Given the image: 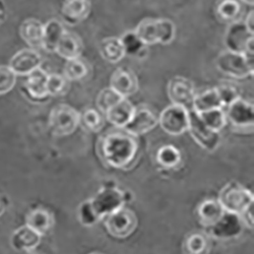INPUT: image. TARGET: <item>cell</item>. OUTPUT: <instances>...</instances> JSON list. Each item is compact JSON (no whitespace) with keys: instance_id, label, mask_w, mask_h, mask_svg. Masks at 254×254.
Wrapping results in <instances>:
<instances>
[{"instance_id":"ffe728a7","label":"cell","mask_w":254,"mask_h":254,"mask_svg":"<svg viewBox=\"0 0 254 254\" xmlns=\"http://www.w3.org/2000/svg\"><path fill=\"white\" fill-rule=\"evenodd\" d=\"M83 51V44L79 36L65 31L60 38L55 53L65 60L79 58Z\"/></svg>"},{"instance_id":"74e56055","label":"cell","mask_w":254,"mask_h":254,"mask_svg":"<svg viewBox=\"0 0 254 254\" xmlns=\"http://www.w3.org/2000/svg\"><path fill=\"white\" fill-rule=\"evenodd\" d=\"M207 249V240L201 234L190 235L184 242V250L190 254H200Z\"/></svg>"},{"instance_id":"d6a6232c","label":"cell","mask_w":254,"mask_h":254,"mask_svg":"<svg viewBox=\"0 0 254 254\" xmlns=\"http://www.w3.org/2000/svg\"><path fill=\"white\" fill-rule=\"evenodd\" d=\"M80 123L88 130L92 132H99L105 125V118L102 112L95 109H88L80 114Z\"/></svg>"},{"instance_id":"3957f363","label":"cell","mask_w":254,"mask_h":254,"mask_svg":"<svg viewBox=\"0 0 254 254\" xmlns=\"http://www.w3.org/2000/svg\"><path fill=\"white\" fill-rule=\"evenodd\" d=\"M254 54L222 51L216 59V67L223 74L233 78H246L253 75Z\"/></svg>"},{"instance_id":"30bf717a","label":"cell","mask_w":254,"mask_h":254,"mask_svg":"<svg viewBox=\"0 0 254 254\" xmlns=\"http://www.w3.org/2000/svg\"><path fill=\"white\" fill-rule=\"evenodd\" d=\"M244 228L240 215L225 211L223 216L206 230L211 238L219 241H228L241 236Z\"/></svg>"},{"instance_id":"b9f144b4","label":"cell","mask_w":254,"mask_h":254,"mask_svg":"<svg viewBox=\"0 0 254 254\" xmlns=\"http://www.w3.org/2000/svg\"><path fill=\"white\" fill-rule=\"evenodd\" d=\"M8 203L9 202H8L7 197L4 194L0 193V218H1L5 214V211L8 207Z\"/></svg>"},{"instance_id":"836d02e7","label":"cell","mask_w":254,"mask_h":254,"mask_svg":"<svg viewBox=\"0 0 254 254\" xmlns=\"http://www.w3.org/2000/svg\"><path fill=\"white\" fill-rule=\"evenodd\" d=\"M77 219L83 227L87 228L95 226L101 220L94 209L91 199L84 200L79 204L77 208Z\"/></svg>"},{"instance_id":"8fae6325","label":"cell","mask_w":254,"mask_h":254,"mask_svg":"<svg viewBox=\"0 0 254 254\" xmlns=\"http://www.w3.org/2000/svg\"><path fill=\"white\" fill-rule=\"evenodd\" d=\"M167 95L172 104L191 109L195 96L194 84L184 76H174L168 82Z\"/></svg>"},{"instance_id":"e0dca14e","label":"cell","mask_w":254,"mask_h":254,"mask_svg":"<svg viewBox=\"0 0 254 254\" xmlns=\"http://www.w3.org/2000/svg\"><path fill=\"white\" fill-rule=\"evenodd\" d=\"M91 11L90 0H64L61 7L62 19L69 26H77L86 19Z\"/></svg>"},{"instance_id":"60d3db41","label":"cell","mask_w":254,"mask_h":254,"mask_svg":"<svg viewBox=\"0 0 254 254\" xmlns=\"http://www.w3.org/2000/svg\"><path fill=\"white\" fill-rule=\"evenodd\" d=\"M254 12L251 11L247 14L245 20H244V25L246 27V29L249 31V33H251L252 35H254Z\"/></svg>"},{"instance_id":"83f0119b","label":"cell","mask_w":254,"mask_h":254,"mask_svg":"<svg viewBox=\"0 0 254 254\" xmlns=\"http://www.w3.org/2000/svg\"><path fill=\"white\" fill-rule=\"evenodd\" d=\"M215 108H224L216 88L194 96L191 109L195 112L201 113Z\"/></svg>"},{"instance_id":"f1b7e54d","label":"cell","mask_w":254,"mask_h":254,"mask_svg":"<svg viewBox=\"0 0 254 254\" xmlns=\"http://www.w3.org/2000/svg\"><path fill=\"white\" fill-rule=\"evenodd\" d=\"M182 157L180 151L172 144H165L161 146L157 153L158 164L167 170H171L179 166Z\"/></svg>"},{"instance_id":"8992f818","label":"cell","mask_w":254,"mask_h":254,"mask_svg":"<svg viewBox=\"0 0 254 254\" xmlns=\"http://www.w3.org/2000/svg\"><path fill=\"white\" fill-rule=\"evenodd\" d=\"M188 129L190 135L195 142L208 153L215 152L221 144V134L210 129L201 120L198 113L192 109H188Z\"/></svg>"},{"instance_id":"52a82bcc","label":"cell","mask_w":254,"mask_h":254,"mask_svg":"<svg viewBox=\"0 0 254 254\" xmlns=\"http://www.w3.org/2000/svg\"><path fill=\"white\" fill-rule=\"evenodd\" d=\"M105 227L109 234L117 239H125L131 236L137 229L138 220L136 215L124 206L105 217Z\"/></svg>"},{"instance_id":"ac0fdd59","label":"cell","mask_w":254,"mask_h":254,"mask_svg":"<svg viewBox=\"0 0 254 254\" xmlns=\"http://www.w3.org/2000/svg\"><path fill=\"white\" fill-rule=\"evenodd\" d=\"M42 236L25 225L13 231L10 237L11 247L19 252H31L35 250L41 243Z\"/></svg>"},{"instance_id":"4fadbf2b","label":"cell","mask_w":254,"mask_h":254,"mask_svg":"<svg viewBox=\"0 0 254 254\" xmlns=\"http://www.w3.org/2000/svg\"><path fill=\"white\" fill-rule=\"evenodd\" d=\"M110 88L120 97L129 98L138 91V78L131 69L119 67L110 77Z\"/></svg>"},{"instance_id":"7c38bea8","label":"cell","mask_w":254,"mask_h":254,"mask_svg":"<svg viewBox=\"0 0 254 254\" xmlns=\"http://www.w3.org/2000/svg\"><path fill=\"white\" fill-rule=\"evenodd\" d=\"M226 118L236 128H252L254 123V107L251 103L241 98L230 103L226 107Z\"/></svg>"},{"instance_id":"ab89813d","label":"cell","mask_w":254,"mask_h":254,"mask_svg":"<svg viewBox=\"0 0 254 254\" xmlns=\"http://www.w3.org/2000/svg\"><path fill=\"white\" fill-rule=\"evenodd\" d=\"M253 206H254V203L251 204L249 207H247L243 211V213L240 215L244 226L247 227V228H251V229H253V222H254V219H253L254 218Z\"/></svg>"},{"instance_id":"6da1fadb","label":"cell","mask_w":254,"mask_h":254,"mask_svg":"<svg viewBox=\"0 0 254 254\" xmlns=\"http://www.w3.org/2000/svg\"><path fill=\"white\" fill-rule=\"evenodd\" d=\"M138 153L135 136L129 133L112 132L102 139L101 154L104 161L115 169L128 168Z\"/></svg>"},{"instance_id":"4316f807","label":"cell","mask_w":254,"mask_h":254,"mask_svg":"<svg viewBox=\"0 0 254 254\" xmlns=\"http://www.w3.org/2000/svg\"><path fill=\"white\" fill-rule=\"evenodd\" d=\"M100 53L109 63H117L125 57L121 41L117 37L105 38L100 44Z\"/></svg>"},{"instance_id":"2e32d148","label":"cell","mask_w":254,"mask_h":254,"mask_svg":"<svg viewBox=\"0 0 254 254\" xmlns=\"http://www.w3.org/2000/svg\"><path fill=\"white\" fill-rule=\"evenodd\" d=\"M253 36L254 35L249 33L246 29L244 22L237 20V22L229 24L224 37V44L229 51L244 53L247 43Z\"/></svg>"},{"instance_id":"8d00e7d4","label":"cell","mask_w":254,"mask_h":254,"mask_svg":"<svg viewBox=\"0 0 254 254\" xmlns=\"http://www.w3.org/2000/svg\"><path fill=\"white\" fill-rule=\"evenodd\" d=\"M16 83V74L7 65H0V96L9 93Z\"/></svg>"},{"instance_id":"5bb4252c","label":"cell","mask_w":254,"mask_h":254,"mask_svg":"<svg viewBox=\"0 0 254 254\" xmlns=\"http://www.w3.org/2000/svg\"><path fill=\"white\" fill-rule=\"evenodd\" d=\"M43 58L33 48L23 49L16 52L9 60L8 66L16 75H28L33 70L41 67Z\"/></svg>"},{"instance_id":"d6986e66","label":"cell","mask_w":254,"mask_h":254,"mask_svg":"<svg viewBox=\"0 0 254 254\" xmlns=\"http://www.w3.org/2000/svg\"><path fill=\"white\" fill-rule=\"evenodd\" d=\"M135 111V107L128 101V98H121L112 107L104 113L105 119L108 120L117 128H123L128 123Z\"/></svg>"},{"instance_id":"7bdbcfd3","label":"cell","mask_w":254,"mask_h":254,"mask_svg":"<svg viewBox=\"0 0 254 254\" xmlns=\"http://www.w3.org/2000/svg\"><path fill=\"white\" fill-rule=\"evenodd\" d=\"M5 16H6V13H5L4 5L2 4L1 1H0V25L3 23V20L5 19Z\"/></svg>"},{"instance_id":"44dd1931","label":"cell","mask_w":254,"mask_h":254,"mask_svg":"<svg viewBox=\"0 0 254 254\" xmlns=\"http://www.w3.org/2000/svg\"><path fill=\"white\" fill-rule=\"evenodd\" d=\"M26 225L33 229L35 232H37L41 236H45L53 228V215L47 208H34L27 215Z\"/></svg>"},{"instance_id":"f35d334b","label":"cell","mask_w":254,"mask_h":254,"mask_svg":"<svg viewBox=\"0 0 254 254\" xmlns=\"http://www.w3.org/2000/svg\"><path fill=\"white\" fill-rule=\"evenodd\" d=\"M216 90L218 92V95L220 97L224 108H226L230 103L240 97L238 90L234 86H232V84L229 83L221 84V86L216 88Z\"/></svg>"},{"instance_id":"7402d4cb","label":"cell","mask_w":254,"mask_h":254,"mask_svg":"<svg viewBox=\"0 0 254 254\" xmlns=\"http://www.w3.org/2000/svg\"><path fill=\"white\" fill-rule=\"evenodd\" d=\"M44 25L36 18H27L19 27V35L33 49L42 48Z\"/></svg>"},{"instance_id":"d590c367","label":"cell","mask_w":254,"mask_h":254,"mask_svg":"<svg viewBox=\"0 0 254 254\" xmlns=\"http://www.w3.org/2000/svg\"><path fill=\"white\" fill-rule=\"evenodd\" d=\"M122 97H120L115 91H113L110 87L106 88L104 90H102L96 100V104L97 107L99 109L100 112H102L103 114L107 111L110 107L118 102Z\"/></svg>"},{"instance_id":"1f68e13d","label":"cell","mask_w":254,"mask_h":254,"mask_svg":"<svg viewBox=\"0 0 254 254\" xmlns=\"http://www.w3.org/2000/svg\"><path fill=\"white\" fill-rule=\"evenodd\" d=\"M89 72L88 64L79 58L66 60L64 65V76L70 80L75 81L86 77Z\"/></svg>"},{"instance_id":"9c48e42d","label":"cell","mask_w":254,"mask_h":254,"mask_svg":"<svg viewBox=\"0 0 254 254\" xmlns=\"http://www.w3.org/2000/svg\"><path fill=\"white\" fill-rule=\"evenodd\" d=\"M188 109L183 106L172 104L165 108L159 118L158 124L169 135L178 136L188 129Z\"/></svg>"},{"instance_id":"603a6c76","label":"cell","mask_w":254,"mask_h":254,"mask_svg":"<svg viewBox=\"0 0 254 254\" xmlns=\"http://www.w3.org/2000/svg\"><path fill=\"white\" fill-rule=\"evenodd\" d=\"M48 73L41 67L29 73L26 80V89L28 94L35 100H43L48 97L47 80Z\"/></svg>"},{"instance_id":"7a4b0ae2","label":"cell","mask_w":254,"mask_h":254,"mask_svg":"<svg viewBox=\"0 0 254 254\" xmlns=\"http://www.w3.org/2000/svg\"><path fill=\"white\" fill-rule=\"evenodd\" d=\"M134 32L146 46L168 45L175 39L176 27L168 18L146 17L137 25Z\"/></svg>"},{"instance_id":"ee69618b","label":"cell","mask_w":254,"mask_h":254,"mask_svg":"<svg viewBox=\"0 0 254 254\" xmlns=\"http://www.w3.org/2000/svg\"><path fill=\"white\" fill-rule=\"evenodd\" d=\"M241 1L248 4V5H251V6L254 4V0H241Z\"/></svg>"},{"instance_id":"5b68a950","label":"cell","mask_w":254,"mask_h":254,"mask_svg":"<svg viewBox=\"0 0 254 254\" xmlns=\"http://www.w3.org/2000/svg\"><path fill=\"white\" fill-rule=\"evenodd\" d=\"M80 124V114L67 104H59L52 108L49 115V127L54 136L72 134Z\"/></svg>"},{"instance_id":"277c9868","label":"cell","mask_w":254,"mask_h":254,"mask_svg":"<svg viewBox=\"0 0 254 254\" xmlns=\"http://www.w3.org/2000/svg\"><path fill=\"white\" fill-rule=\"evenodd\" d=\"M218 200L225 211L241 215L254 203V196L249 189L239 182L230 181L221 189Z\"/></svg>"},{"instance_id":"484cf974","label":"cell","mask_w":254,"mask_h":254,"mask_svg":"<svg viewBox=\"0 0 254 254\" xmlns=\"http://www.w3.org/2000/svg\"><path fill=\"white\" fill-rule=\"evenodd\" d=\"M241 14L242 7L237 0H220L217 3L216 16L223 24L237 22Z\"/></svg>"},{"instance_id":"ba28073f","label":"cell","mask_w":254,"mask_h":254,"mask_svg":"<svg viewBox=\"0 0 254 254\" xmlns=\"http://www.w3.org/2000/svg\"><path fill=\"white\" fill-rule=\"evenodd\" d=\"M91 201L101 220L126 204L124 190L112 184L104 185L91 198Z\"/></svg>"},{"instance_id":"9a60e30c","label":"cell","mask_w":254,"mask_h":254,"mask_svg":"<svg viewBox=\"0 0 254 254\" xmlns=\"http://www.w3.org/2000/svg\"><path fill=\"white\" fill-rule=\"evenodd\" d=\"M158 125V118L153 111L146 108L136 109L123 129L133 136H139L152 131Z\"/></svg>"},{"instance_id":"cb8c5ba5","label":"cell","mask_w":254,"mask_h":254,"mask_svg":"<svg viewBox=\"0 0 254 254\" xmlns=\"http://www.w3.org/2000/svg\"><path fill=\"white\" fill-rule=\"evenodd\" d=\"M225 213V209L218 199H206L197 208L199 223L206 229L216 223Z\"/></svg>"},{"instance_id":"d4e9b609","label":"cell","mask_w":254,"mask_h":254,"mask_svg":"<svg viewBox=\"0 0 254 254\" xmlns=\"http://www.w3.org/2000/svg\"><path fill=\"white\" fill-rule=\"evenodd\" d=\"M65 32L64 27L59 20L52 18L44 25L43 40H42V48L45 51L53 53L57 47L58 42Z\"/></svg>"},{"instance_id":"f546056e","label":"cell","mask_w":254,"mask_h":254,"mask_svg":"<svg viewBox=\"0 0 254 254\" xmlns=\"http://www.w3.org/2000/svg\"><path fill=\"white\" fill-rule=\"evenodd\" d=\"M125 56L139 57L146 50V45L139 39L134 31H127L120 38Z\"/></svg>"},{"instance_id":"e575fe53","label":"cell","mask_w":254,"mask_h":254,"mask_svg":"<svg viewBox=\"0 0 254 254\" xmlns=\"http://www.w3.org/2000/svg\"><path fill=\"white\" fill-rule=\"evenodd\" d=\"M68 91V79L61 74L52 73L48 75L47 92L50 97H60Z\"/></svg>"},{"instance_id":"4dcf8cb0","label":"cell","mask_w":254,"mask_h":254,"mask_svg":"<svg viewBox=\"0 0 254 254\" xmlns=\"http://www.w3.org/2000/svg\"><path fill=\"white\" fill-rule=\"evenodd\" d=\"M198 115L210 129L218 132L223 130L228 123L224 108L210 109V110L198 113Z\"/></svg>"}]
</instances>
